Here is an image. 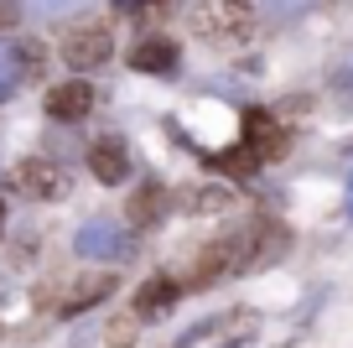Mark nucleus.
<instances>
[{
	"label": "nucleus",
	"mask_w": 353,
	"mask_h": 348,
	"mask_svg": "<svg viewBox=\"0 0 353 348\" xmlns=\"http://www.w3.org/2000/svg\"><path fill=\"white\" fill-rule=\"evenodd\" d=\"M94 104H99V88L88 84V78H68V84H57L52 94H47V115H52L57 125H78L94 115Z\"/></svg>",
	"instance_id": "obj_5"
},
{
	"label": "nucleus",
	"mask_w": 353,
	"mask_h": 348,
	"mask_svg": "<svg viewBox=\"0 0 353 348\" xmlns=\"http://www.w3.org/2000/svg\"><path fill=\"white\" fill-rule=\"evenodd\" d=\"M0 234H6V203H0Z\"/></svg>",
	"instance_id": "obj_22"
},
{
	"label": "nucleus",
	"mask_w": 353,
	"mask_h": 348,
	"mask_svg": "<svg viewBox=\"0 0 353 348\" xmlns=\"http://www.w3.org/2000/svg\"><path fill=\"white\" fill-rule=\"evenodd\" d=\"M114 286H120V271H94V276H83V281L68 291L63 312L73 317V312H88V307H99L104 296H114Z\"/></svg>",
	"instance_id": "obj_11"
},
{
	"label": "nucleus",
	"mask_w": 353,
	"mask_h": 348,
	"mask_svg": "<svg viewBox=\"0 0 353 348\" xmlns=\"http://www.w3.org/2000/svg\"><path fill=\"white\" fill-rule=\"evenodd\" d=\"M348 213H353V182H348Z\"/></svg>",
	"instance_id": "obj_23"
},
{
	"label": "nucleus",
	"mask_w": 353,
	"mask_h": 348,
	"mask_svg": "<svg viewBox=\"0 0 353 348\" xmlns=\"http://www.w3.org/2000/svg\"><path fill=\"white\" fill-rule=\"evenodd\" d=\"M229 250H234V271H265L291 250V229L276 218H254L239 234H229Z\"/></svg>",
	"instance_id": "obj_1"
},
{
	"label": "nucleus",
	"mask_w": 353,
	"mask_h": 348,
	"mask_svg": "<svg viewBox=\"0 0 353 348\" xmlns=\"http://www.w3.org/2000/svg\"><path fill=\"white\" fill-rule=\"evenodd\" d=\"M176 296H182V281H176V276H151V281L135 291V307H130V312L141 317V322H145V317H166V312L176 307Z\"/></svg>",
	"instance_id": "obj_9"
},
{
	"label": "nucleus",
	"mask_w": 353,
	"mask_h": 348,
	"mask_svg": "<svg viewBox=\"0 0 353 348\" xmlns=\"http://www.w3.org/2000/svg\"><path fill=\"white\" fill-rule=\"evenodd\" d=\"M88 172L99 177L104 187H120L130 177V146L120 135H99V141L88 146Z\"/></svg>",
	"instance_id": "obj_7"
},
{
	"label": "nucleus",
	"mask_w": 353,
	"mask_h": 348,
	"mask_svg": "<svg viewBox=\"0 0 353 348\" xmlns=\"http://www.w3.org/2000/svg\"><path fill=\"white\" fill-rule=\"evenodd\" d=\"M208 166H219V172H229V177H250L254 166H260V156H254L250 146H239V151H208Z\"/></svg>",
	"instance_id": "obj_15"
},
{
	"label": "nucleus",
	"mask_w": 353,
	"mask_h": 348,
	"mask_svg": "<svg viewBox=\"0 0 353 348\" xmlns=\"http://www.w3.org/2000/svg\"><path fill=\"white\" fill-rule=\"evenodd\" d=\"M141 6H172V0H141Z\"/></svg>",
	"instance_id": "obj_21"
},
{
	"label": "nucleus",
	"mask_w": 353,
	"mask_h": 348,
	"mask_svg": "<svg viewBox=\"0 0 353 348\" xmlns=\"http://www.w3.org/2000/svg\"><path fill=\"white\" fill-rule=\"evenodd\" d=\"M161 213H166V182L161 177H145V182L130 193V203H125V218H130L135 229H151Z\"/></svg>",
	"instance_id": "obj_10"
},
{
	"label": "nucleus",
	"mask_w": 353,
	"mask_h": 348,
	"mask_svg": "<svg viewBox=\"0 0 353 348\" xmlns=\"http://www.w3.org/2000/svg\"><path fill=\"white\" fill-rule=\"evenodd\" d=\"M229 6H244V0H229Z\"/></svg>",
	"instance_id": "obj_24"
},
{
	"label": "nucleus",
	"mask_w": 353,
	"mask_h": 348,
	"mask_svg": "<svg viewBox=\"0 0 353 348\" xmlns=\"http://www.w3.org/2000/svg\"><path fill=\"white\" fill-rule=\"evenodd\" d=\"M234 203V193L229 187H192V193H182V208H188V213H223V208Z\"/></svg>",
	"instance_id": "obj_13"
},
{
	"label": "nucleus",
	"mask_w": 353,
	"mask_h": 348,
	"mask_svg": "<svg viewBox=\"0 0 353 348\" xmlns=\"http://www.w3.org/2000/svg\"><path fill=\"white\" fill-rule=\"evenodd\" d=\"M135 333H141V317H135V312H130V317H120V322L110 327V348H130V343H135Z\"/></svg>",
	"instance_id": "obj_16"
},
{
	"label": "nucleus",
	"mask_w": 353,
	"mask_h": 348,
	"mask_svg": "<svg viewBox=\"0 0 353 348\" xmlns=\"http://www.w3.org/2000/svg\"><path fill=\"white\" fill-rule=\"evenodd\" d=\"M16 182H21L26 197H42V203H57V197L68 193V172L52 156H26V162L16 166Z\"/></svg>",
	"instance_id": "obj_6"
},
{
	"label": "nucleus",
	"mask_w": 353,
	"mask_h": 348,
	"mask_svg": "<svg viewBox=\"0 0 353 348\" xmlns=\"http://www.w3.org/2000/svg\"><path fill=\"white\" fill-rule=\"evenodd\" d=\"M244 146H250L260 162H281V156L291 151V130L270 115V109H244Z\"/></svg>",
	"instance_id": "obj_4"
},
{
	"label": "nucleus",
	"mask_w": 353,
	"mask_h": 348,
	"mask_svg": "<svg viewBox=\"0 0 353 348\" xmlns=\"http://www.w3.org/2000/svg\"><path fill=\"white\" fill-rule=\"evenodd\" d=\"M343 84L353 88V57H348V68H343V73H338V88H343Z\"/></svg>",
	"instance_id": "obj_20"
},
{
	"label": "nucleus",
	"mask_w": 353,
	"mask_h": 348,
	"mask_svg": "<svg viewBox=\"0 0 353 348\" xmlns=\"http://www.w3.org/2000/svg\"><path fill=\"white\" fill-rule=\"evenodd\" d=\"M114 52V26L110 21H78L73 32L63 37V63L73 68V73H94V68H104Z\"/></svg>",
	"instance_id": "obj_2"
},
{
	"label": "nucleus",
	"mask_w": 353,
	"mask_h": 348,
	"mask_svg": "<svg viewBox=\"0 0 353 348\" xmlns=\"http://www.w3.org/2000/svg\"><path fill=\"white\" fill-rule=\"evenodd\" d=\"M26 6H32V16H68L78 6H88V0H26Z\"/></svg>",
	"instance_id": "obj_17"
},
{
	"label": "nucleus",
	"mask_w": 353,
	"mask_h": 348,
	"mask_svg": "<svg viewBox=\"0 0 353 348\" xmlns=\"http://www.w3.org/2000/svg\"><path fill=\"white\" fill-rule=\"evenodd\" d=\"M21 63H26V73L37 78V73L47 68V47H42V42H26V47H21Z\"/></svg>",
	"instance_id": "obj_19"
},
{
	"label": "nucleus",
	"mask_w": 353,
	"mask_h": 348,
	"mask_svg": "<svg viewBox=\"0 0 353 348\" xmlns=\"http://www.w3.org/2000/svg\"><path fill=\"white\" fill-rule=\"evenodd\" d=\"M234 271V250H229V240H219V244H208V250L192 260V276H188V286L192 291H203V286H213V281H223V276Z\"/></svg>",
	"instance_id": "obj_12"
},
{
	"label": "nucleus",
	"mask_w": 353,
	"mask_h": 348,
	"mask_svg": "<svg viewBox=\"0 0 353 348\" xmlns=\"http://www.w3.org/2000/svg\"><path fill=\"white\" fill-rule=\"evenodd\" d=\"M307 6H312V0H265V11L276 16V21H286V16H301Z\"/></svg>",
	"instance_id": "obj_18"
},
{
	"label": "nucleus",
	"mask_w": 353,
	"mask_h": 348,
	"mask_svg": "<svg viewBox=\"0 0 353 348\" xmlns=\"http://www.w3.org/2000/svg\"><path fill=\"white\" fill-rule=\"evenodd\" d=\"M130 68L135 73H156V78L176 73V42L172 37H141L130 47Z\"/></svg>",
	"instance_id": "obj_8"
},
{
	"label": "nucleus",
	"mask_w": 353,
	"mask_h": 348,
	"mask_svg": "<svg viewBox=\"0 0 353 348\" xmlns=\"http://www.w3.org/2000/svg\"><path fill=\"white\" fill-rule=\"evenodd\" d=\"M26 78V63H21V47H11V42H0V99H11L16 94V84Z\"/></svg>",
	"instance_id": "obj_14"
},
{
	"label": "nucleus",
	"mask_w": 353,
	"mask_h": 348,
	"mask_svg": "<svg viewBox=\"0 0 353 348\" xmlns=\"http://www.w3.org/2000/svg\"><path fill=\"white\" fill-rule=\"evenodd\" d=\"M348 151H353V146H348Z\"/></svg>",
	"instance_id": "obj_25"
},
{
	"label": "nucleus",
	"mask_w": 353,
	"mask_h": 348,
	"mask_svg": "<svg viewBox=\"0 0 353 348\" xmlns=\"http://www.w3.org/2000/svg\"><path fill=\"white\" fill-rule=\"evenodd\" d=\"M73 250L83 255V260H130V250H135V234L130 229H114L110 218H94V224H83L73 234Z\"/></svg>",
	"instance_id": "obj_3"
}]
</instances>
